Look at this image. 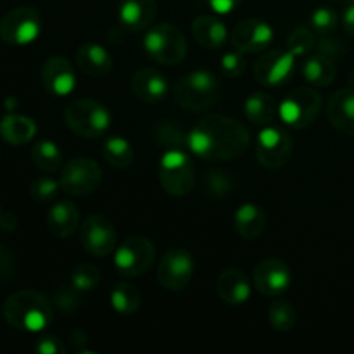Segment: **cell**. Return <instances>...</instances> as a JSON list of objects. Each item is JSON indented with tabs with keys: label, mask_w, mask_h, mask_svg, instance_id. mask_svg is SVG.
<instances>
[{
	"label": "cell",
	"mask_w": 354,
	"mask_h": 354,
	"mask_svg": "<svg viewBox=\"0 0 354 354\" xmlns=\"http://www.w3.org/2000/svg\"><path fill=\"white\" fill-rule=\"evenodd\" d=\"M324 100L315 88H296L279 104V118L294 130H303L320 116Z\"/></svg>",
	"instance_id": "cell-6"
},
{
	"label": "cell",
	"mask_w": 354,
	"mask_h": 354,
	"mask_svg": "<svg viewBox=\"0 0 354 354\" xmlns=\"http://www.w3.org/2000/svg\"><path fill=\"white\" fill-rule=\"evenodd\" d=\"M216 290L223 303L239 306L251 297V282L242 270L227 268L218 277Z\"/></svg>",
	"instance_id": "cell-21"
},
{
	"label": "cell",
	"mask_w": 354,
	"mask_h": 354,
	"mask_svg": "<svg viewBox=\"0 0 354 354\" xmlns=\"http://www.w3.org/2000/svg\"><path fill=\"white\" fill-rule=\"evenodd\" d=\"M234 189V180L225 171H211L207 176V192L221 197Z\"/></svg>",
	"instance_id": "cell-41"
},
{
	"label": "cell",
	"mask_w": 354,
	"mask_h": 354,
	"mask_svg": "<svg viewBox=\"0 0 354 354\" xmlns=\"http://www.w3.org/2000/svg\"><path fill=\"white\" fill-rule=\"evenodd\" d=\"M244 114L252 124L268 127L279 116V104L270 93L254 92L245 99Z\"/></svg>",
	"instance_id": "cell-27"
},
{
	"label": "cell",
	"mask_w": 354,
	"mask_h": 354,
	"mask_svg": "<svg viewBox=\"0 0 354 354\" xmlns=\"http://www.w3.org/2000/svg\"><path fill=\"white\" fill-rule=\"evenodd\" d=\"M221 95V85L216 76L206 69L187 73L175 85V99L183 109L204 113L216 106Z\"/></svg>",
	"instance_id": "cell-3"
},
{
	"label": "cell",
	"mask_w": 354,
	"mask_h": 354,
	"mask_svg": "<svg viewBox=\"0 0 354 354\" xmlns=\"http://www.w3.org/2000/svg\"><path fill=\"white\" fill-rule=\"evenodd\" d=\"M2 317L16 330L38 334L54 320V304L38 290L23 289L3 301Z\"/></svg>",
	"instance_id": "cell-2"
},
{
	"label": "cell",
	"mask_w": 354,
	"mask_h": 354,
	"mask_svg": "<svg viewBox=\"0 0 354 354\" xmlns=\"http://www.w3.org/2000/svg\"><path fill=\"white\" fill-rule=\"evenodd\" d=\"M235 232L245 241H256L261 237L266 228L265 211L254 203H245L235 211L234 216Z\"/></svg>",
	"instance_id": "cell-24"
},
{
	"label": "cell",
	"mask_w": 354,
	"mask_h": 354,
	"mask_svg": "<svg viewBox=\"0 0 354 354\" xmlns=\"http://www.w3.org/2000/svg\"><path fill=\"white\" fill-rule=\"evenodd\" d=\"M154 135L159 145H162L166 151H185L189 147V133H185L183 128L173 121L159 123L156 127Z\"/></svg>",
	"instance_id": "cell-32"
},
{
	"label": "cell",
	"mask_w": 354,
	"mask_h": 354,
	"mask_svg": "<svg viewBox=\"0 0 354 354\" xmlns=\"http://www.w3.org/2000/svg\"><path fill=\"white\" fill-rule=\"evenodd\" d=\"M0 213H2V209H0Z\"/></svg>",
	"instance_id": "cell-49"
},
{
	"label": "cell",
	"mask_w": 354,
	"mask_h": 354,
	"mask_svg": "<svg viewBox=\"0 0 354 354\" xmlns=\"http://www.w3.org/2000/svg\"><path fill=\"white\" fill-rule=\"evenodd\" d=\"M64 121L78 137L97 138L111 128V113L99 100L76 99L66 107Z\"/></svg>",
	"instance_id": "cell-5"
},
{
	"label": "cell",
	"mask_w": 354,
	"mask_h": 354,
	"mask_svg": "<svg viewBox=\"0 0 354 354\" xmlns=\"http://www.w3.org/2000/svg\"><path fill=\"white\" fill-rule=\"evenodd\" d=\"M35 349L40 354H64L66 346L64 342L54 335H44L35 342Z\"/></svg>",
	"instance_id": "cell-42"
},
{
	"label": "cell",
	"mask_w": 354,
	"mask_h": 354,
	"mask_svg": "<svg viewBox=\"0 0 354 354\" xmlns=\"http://www.w3.org/2000/svg\"><path fill=\"white\" fill-rule=\"evenodd\" d=\"M76 64L90 78H102L113 68V59L102 45L83 44L76 52Z\"/></svg>",
	"instance_id": "cell-23"
},
{
	"label": "cell",
	"mask_w": 354,
	"mask_h": 354,
	"mask_svg": "<svg viewBox=\"0 0 354 354\" xmlns=\"http://www.w3.org/2000/svg\"><path fill=\"white\" fill-rule=\"evenodd\" d=\"M325 114L335 130L354 137V88L337 90L328 100Z\"/></svg>",
	"instance_id": "cell-19"
},
{
	"label": "cell",
	"mask_w": 354,
	"mask_h": 354,
	"mask_svg": "<svg viewBox=\"0 0 354 354\" xmlns=\"http://www.w3.org/2000/svg\"><path fill=\"white\" fill-rule=\"evenodd\" d=\"M301 73L310 85L322 88V86H328L334 82L335 76H337V68H335L332 57L325 54H315L303 62Z\"/></svg>",
	"instance_id": "cell-28"
},
{
	"label": "cell",
	"mask_w": 354,
	"mask_h": 354,
	"mask_svg": "<svg viewBox=\"0 0 354 354\" xmlns=\"http://www.w3.org/2000/svg\"><path fill=\"white\" fill-rule=\"evenodd\" d=\"M0 135L10 145H24L37 135V123L24 114H7L0 121Z\"/></svg>",
	"instance_id": "cell-26"
},
{
	"label": "cell",
	"mask_w": 354,
	"mask_h": 354,
	"mask_svg": "<svg viewBox=\"0 0 354 354\" xmlns=\"http://www.w3.org/2000/svg\"><path fill=\"white\" fill-rule=\"evenodd\" d=\"M158 16L156 0H120L118 19L128 31H144L154 24Z\"/></svg>",
	"instance_id": "cell-18"
},
{
	"label": "cell",
	"mask_w": 354,
	"mask_h": 354,
	"mask_svg": "<svg viewBox=\"0 0 354 354\" xmlns=\"http://www.w3.org/2000/svg\"><path fill=\"white\" fill-rule=\"evenodd\" d=\"M192 37L201 47L216 50L227 40L228 33L225 24L214 16H197L192 21Z\"/></svg>",
	"instance_id": "cell-25"
},
{
	"label": "cell",
	"mask_w": 354,
	"mask_h": 354,
	"mask_svg": "<svg viewBox=\"0 0 354 354\" xmlns=\"http://www.w3.org/2000/svg\"><path fill=\"white\" fill-rule=\"evenodd\" d=\"M156 261V248L149 239L131 235L124 239L114 254V266L124 279H137L145 275Z\"/></svg>",
	"instance_id": "cell-8"
},
{
	"label": "cell",
	"mask_w": 354,
	"mask_h": 354,
	"mask_svg": "<svg viewBox=\"0 0 354 354\" xmlns=\"http://www.w3.org/2000/svg\"><path fill=\"white\" fill-rule=\"evenodd\" d=\"M242 0H206L207 6L216 14H230L232 10L237 9Z\"/></svg>",
	"instance_id": "cell-44"
},
{
	"label": "cell",
	"mask_w": 354,
	"mask_h": 354,
	"mask_svg": "<svg viewBox=\"0 0 354 354\" xmlns=\"http://www.w3.org/2000/svg\"><path fill=\"white\" fill-rule=\"evenodd\" d=\"M294 152V140L283 128L268 124L256 140V158L266 169L283 168Z\"/></svg>",
	"instance_id": "cell-11"
},
{
	"label": "cell",
	"mask_w": 354,
	"mask_h": 354,
	"mask_svg": "<svg viewBox=\"0 0 354 354\" xmlns=\"http://www.w3.org/2000/svg\"><path fill=\"white\" fill-rule=\"evenodd\" d=\"M80 244L95 258H106L116 249L118 232L113 221L104 214L95 213L86 216L80 228Z\"/></svg>",
	"instance_id": "cell-12"
},
{
	"label": "cell",
	"mask_w": 354,
	"mask_h": 354,
	"mask_svg": "<svg viewBox=\"0 0 354 354\" xmlns=\"http://www.w3.org/2000/svg\"><path fill=\"white\" fill-rule=\"evenodd\" d=\"M273 40V30L263 19H244L232 31V45L242 54H258L266 50Z\"/></svg>",
	"instance_id": "cell-15"
},
{
	"label": "cell",
	"mask_w": 354,
	"mask_h": 354,
	"mask_svg": "<svg viewBox=\"0 0 354 354\" xmlns=\"http://www.w3.org/2000/svg\"><path fill=\"white\" fill-rule=\"evenodd\" d=\"M349 83H351V86L354 88V68L351 69V73H349Z\"/></svg>",
	"instance_id": "cell-47"
},
{
	"label": "cell",
	"mask_w": 354,
	"mask_h": 354,
	"mask_svg": "<svg viewBox=\"0 0 354 354\" xmlns=\"http://www.w3.org/2000/svg\"><path fill=\"white\" fill-rule=\"evenodd\" d=\"M102 275H100V270L97 268L92 263H82V265L76 266L71 272L69 277V283L73 287L80 290V292H88L99 287Z\"/></svg>",
	"instance_id": "cell-34"
},
{
	"label": "cell",
	"mask_w": 354,
	"mask_h": 354,
	"mask_svg": "<svg viewBox=\"0 0 354 354\" xmlns=\"http://www.w3.org/2000/svg\"><path fill=\"white\" fill-rule=\"evenodd\" d=\"M294 68H296V55L292 52L273 48V50L265 52L256 61L252 73H254L256 82L261 85L282 86L290 80Z\"/></svg>",
	"instance_id": "cell-14"
},
{
	"label": "cell",
	"mask_w": 354,
	"mask_h": 354,
	"mask_svg": "<svg viewBox=\"0 0 354 354\" xmlns=\"http://www.w3.org/2000/svg\"><path fill=\"white\" fill-rule=\"evenodd\" d=\"M61 190L59 180L50 178V176H38L31 182L30 196L37 204H50L57 199Z\"/></svg>",
	"instance_id": "cell-35"
},
{
	"label": "cell",
	"mask_w": 354,
	"mask_h": 354,
	"mask_svg": "<svg viewBox=\"0 0 354 354\" xmlns=\"http://www.w3.org/2000/svg\"><path fill=\"white\" fill-rule=\"evenodd\" d=\"M19 272V259L12 249L0 245V286L12 282Z\"/></svg>",
	"instance_id": "cell-39"
},
{
	"label": "cell",
	"mask_w": 354,
	"mask_h": 354,
	"mask_svg": "<svg viewBox=\"0 0 354 354\" xmlns=\"http://www.w3.org/2000/svg\"><path fill=\"white\" fill-rule=\"evenodd\" d=\"M0 228L3 232H14L17 228V218L12 213H0Z\"/></svg>",
	"instance_id": "cell-46"
},
{
	"label": "cell",
	"mask_w": 354,
	"mask_h": 354,
	"mask_svg": "<svg viewBox=\"0 0 354 354\" xmlns=\"http://www.w3.org/2000/svg\"><path fill=\"white\" fill-rule=\"evenodd\" d=\"M251 144L248 128L239 120L223 114H209L194 124L189 149L206 161H228L241 158Z\"/></svg>",
	"instance_id": "cell-1"
},
{
	"label": "cell",
	"mask_w": 354,
	"mask_h": 354,
	"mask_svg": "<svg viewBox=\"0 0 354 354\" xmlns=\"http://www.w3.org/2000/svg\"><path fill=\"white\" fill-rule=\"evenodd\" d=\"M196 270L192 254L185 249H169L158 265V280L165 289L178 292L190 283Z\"/></svg>",
	"instance_id": "cell-13"
},
{
	"label": "cell",
	"mask_w": 354,
	"mask_h": 354,
	"mask_svg": "<svg viewBox=\"0 0 354 354\" xmlns=\"http://www.w3.org/2000/svg\"><path fill=\"white\" fill-rule=\"evenodd\" d=\"M341 23L346 33L354 38V0H351V2H346V7L342 9V14H341Z\"/></svg>",
	"instance_id": "cell-43"
},
{
	"label": "cell",
	"mask_w": 354,
	"mask_h": 354,
	"mask_svg": "<svg viewBox=\"0 0 354 354\" xmlns=\"http://www.w3.org/2000/svg\"><path fill=\"white\" fill-rule=\"evenodd\" d=\"M339 24V16L330 7H318L313 10L310 17V26L315 31V35L320 37H328L335 31Z\"/></svg>",
	"instance_id": "cell-38"
},
{
	"label": "cell",
	"mask_w": 354,
	"mask_h": 354,
	"mask_svg": "<svg viewBox=\"0 0 354 354\" xmlns=\"http://www.w3.org/2000/svg\"><path fill=\"white\" fill-rule=\"evenodd\" d=\"M44 88L57 97H66L75 90L76 73L71 62L61 55H52L44 62L40 71Z\"/></svg>",
	"instance_id": "cell-17"
},
{
	"label": "cell",
	"mask_w": 354,
	"mask_h": 354,
	"mask_svg": "<svg viewBox=\"0 0 354 354\" xmlns=\"http://www.w3.org/2000/svg\"><path fill=\"white\" fill-rule=\"evenodd\" d=\"M268 320L273 330L277 332H289L296 327L297 311L292 306V303L286 299H275L270 304Z\"/></svg>",
	"instance_id": "cell-33"
},
{
	"label": "cell",
	"mask_w": 354,
	"mask_h": 354,
	"mask_svg": "<svg viewBox=\"0 0 354 354\" xmlns=\"http://www.w3.org/2000/svg\"><path fill=\"white\" fill-rule=\"evenodd\" d=\"M144 48L158 64L175 66L185 59L187 38L173 23L152 24L144 37Z\"/></svg>",
	"instance_id": "cell-4"
},
{
	"label": "cell",
	"mask_w": 354,
	"mask_h": 354,
	"mask_svg": "<svg viewBox=\"0 0 354 354\" xmlns=\"http://www.w3.org/2000/svg\"><path fill=\"white\" fill-rule=\"evenodd\" d=\"M221 73L228 78H239L242 73L245 71V59L242 55V52L234 50V52H227V54L221 57Z\"/></svg>",
	"instance_id": "cell-40"
},
{
	"label": "cell",
	"mask_w": 354,
	"mask_h": 354,
	"mask_svg": "<svg viewBox=\"0 0 354 354\" xmlns=\"http://www.w3.org/2000/svg\"><path fill=\"white\" fill-rule=\"evenodd\" d=\"M131 92L145 104H158L168 93V82L159 71L152 68L138 69L131 76Z\"/></svg>",
	"instance_id": "cell-20"
},
{
	"label": "cell",
	"mask_w": 354,
	"mask_h": 354,
	"mask_svg": "<svg viewBox=\"0 0 354 354\" xmlns=\"http://www.w3.org/2000/svg\"><path fill=\"white\" fill-rule=\"evenodd\" d=\"M62 192L73 197L90 196L102 183V169L88 158H75L61 168L59 176Z\"/></svg>",
	"instance_id": "cell-10"
},
{
	"label": "cell",
	"mask_w": 354,
	"mask_h": 354,
	"mask_svg": "<svg viewBox=\"0 0 354 354\" xmlns=\"http://www.w3.org/2000/svg\"><path fill=\"white\" fill-rule=\"evenodd\" d=\"M86 342H88V335L82 328H76V330H73L69 334V344L76 349V353H86Z\"/></svg>",
	"instance_id": "cell-45"
},
{
	"label": "cell",
	"mask_w": 354,
	"mask_h": 354,
	"mask_svg": "<svg viewBox=\"0 0 354 354\" xmlns=\"http://www.w3.org/2000/svg\"><path fill=\"white\" fill-rule=\"evenodd\" d=\"M142 296L140 290L128 282L114 283L111 290V306L118 315L123 317H131L140 310Z\"/></svg>",
	"instance_id": "cell-29"
},
{
	"label": "cell",
	"mask_w": 354,
	"mask_h": 354,
	"mask_svg": "<svg viewBox=\"0 0 354 354\" xmlns=\"http://www.w3.org/2000/svg\"><path fill=\"white\" fill-rule=\"evenodd\" d=\"M82 294L76 287L69 286H59L55 289L54 297H52V304L57 308L61 313L64 315H75L76 311L82 308Z\"/></svg>",
	"instance_id": "cell-37"
},
{
	"label": "cell",
	"mask_w": 354,
	"mask_h": 354,
	"mask_svg": "<svg viewBox=\"0 0 354 354\" xmlns=\"http://www.w3.org/2000/svg\"><path fill=\"white\" fill-rule=\"evenodd\" d=\"M254 286L263 296H282L290 287V268L280 258L263 259L254 270Z\"/></svg>",
	"instance_id": "cell-16"
},
{
	"label": "cell",
	"mask_w": 354,
	"mask_h": 354,
	"mask_svg": "<svg viewBox=\"0 0 354 354\" xmlns=\"http://www.w3.org/2000/svg\"><path fill=\"white\" fill-rule=\"evenodd\" d=\"M40 33L41 16L31 6L14 7L0 19V40L14 47L33 44Z\"/></svg>",
	"instance_id": "cell-7"
},
{
	"label": "cell",
	"mask_w": 354,
	"mask_h": 354,
	"mask_svg": "<svg viewBox=\"0 0 354 354\" xmlns=\"http://www.w3.org/2000/svg\"><path fill=\"white\" fill-rule=\"evenodd\" d=\"M102 156L107 165L116 169H127L133 165L135 151L130 142L123 137L107 138L102 147Z\"/></svg>",
	"instance_id": "cell-31"
},
{
	"label": "cell",
	"mask_w": 354,
	"mask_h": 354,
	"mask_svg": "<svg viewBox=\"0 0 354 354\" xmlns=\"http://www.w3.org/2000/svg\"><path fill=\"white\" fill-rule=\"evenodd\" d=\"M80 211L71 201H57L47 214V228L55 239H68L78 230Z\"/></svg>",
	"instance_id": "cell-22"
},
{
	"label": "cell",
	"mask_w": 354,
	"mask_h": 354,
	"mask_svg": "<svg viewBox=\"0 0 354 354\" xmlns=\"http://www.w3.org/2000/svg\"><path fill=\"white\" fill-rule=\"evenodd\" d=\"M31 161L40 171L55 173L62 168V152L52 140H38L31 147Z\"/></svg>",
	"instance_id": "cell-30"
},
{
	"label": "cell",
	"mask_w": 354,
	"mask_h": 354,
	"mask_svg": "<svg viewBox=\"0 0 354 354\" xmlns=\"http://www.w3.org/2000/svg\"><path fill=\"white\" fill-rule=\"evenodd\" d=\"M334 2H351V0H334Z\"/></svg>",
	"instance_id": "cell-48"
},
{
	"label": "cell",
	"mask_w": 354,
	"mask_h": 354,
	"mask_svg": "<svg viewBox=\"0 0 354 354\" xmlns=\"http://www.w3.org/2000/svg\"><path fill=\"white\" fill-rule=\"evenodd\" d=\"M287 50L292 52L296 57H303L308 55L317 45V37L311 28H296L290 31V35L286 40Z\"/></svg>",
	"instance_id": "cell-36"
},
{
	"label": "cell",
	"mask_w": 354,
	"mask_h": 354,
	"mask_svg": "<svg viewBox=\"0 0 354 354\" xmlns=\"http://www.w3.org/2000/svg\"><path fill=\"white\" fill-rule=\"evenodd\" d=\"M159 182L173 197H183L194 189V162L185 151H166L159 162Z\"/></svg>",
	"instance_id": "cell-9"
}]
</instances>
